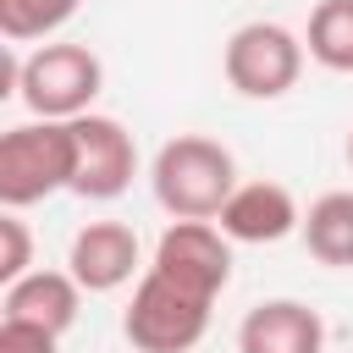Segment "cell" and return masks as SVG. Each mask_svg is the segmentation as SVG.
Here are the masks:
<instances>
[{"label":"cell","instance_id":"cell-6","mask_svg":"<svg viewBox=\"0 0 353 353\" xmlns=\"http://www.w3.org/2000/svg\"><path fill=\"white\" fill-rule=\"evenodd\" d=\"M72 138H77L72 193H77V199H94V204L121 199V193L132 188V176H138V143H132V132H127L116 116L88 110V116L72 121Z\"/></svg>","mask_w":353,"mask_h":353},{"label":"cell","instance_id":"cell-16","mask_svg":"<svg viewBox=\"0 0 353 353\" xmlns=\"http://www.w3.org/2000/svg\"><path fill=\"white\" fill-rule=\"evenodd\" d=\"M55 331L28 325V320H0V353H55Z\"/></svg>","mask_w":353,"mask_h":353},{"label":"cell","instance_id":"cell-17","mask_svg":"<svg viewBox=\"0 0 353 353\" xmlns=\"http://www.w3.org/2000/svg\"><path fill=\"white\" fill-rule=\"evenodd\" d=\"M347 165H353V132H347Z\"/></svg>","mask_w":353,"mask_h":353},{"label":"cell","instance_id":"cell-4","mask_svg":"<svg viewBox=\"0 0 353 353\" xmlns=\"http://www.w3.org/2000/svg\"><path fill=\"white\" fill-rule=\"evenodd\" d=\"M105 88V61L88 44H33L22 55V77H17V99L44 116V121H77L94 110Z\"/></svg>","mask_w":353,"mask_h":353},{"label":"cell","instance_id":"cell-12","mask_svg":"<svg viewBox=\"0 0 353 353\" xmlns=\"http://www.w3.org/2000/svg\"><path fill=\"white\" fill-rule=\"evenodd\" d=\"M303 248L331 265V270H353V188H331L320 193L309 210H303V226H298Z\"/></svg>","mask_w":353,"mask_h":353},{"label":"cell","instance_id":"cell-10","mask_svg":"<svg viewBox=\"0 0 353 353\" xmlns=\"http://www.w3.org/2000/svg\"><path fill=\"white\" fill-rule=\"evenodd\" d=\"M237 353H325V320L298 298H265L243 314Z\"/></svg>","mask_w":353,"mask_h":353},{"label":"cell","instance_id":"cell-5","mask_svg":"<svg viewBox=\"0 0 353 353\" xmlns=\"http://www.w3.org/2000/svg\"><path fill=\"white\" fill-rule=\"evenodd\" d=\"M303 39L281 22H243L226 50H221V72L243 99H281L298 88L303 77Z\"/></svg>","mask_w":353,"mask_h":353},{"label":"cell","instance_id":"cell-13","mask_svg":"<svg viewBox=\"0 0 353 353\" xmlns=\"http://www.w3.org/2000/svg\"><path fill=\"white\" fill-rule=\"evenodd\" d=\"M303 50L325 72H353V0H320L309 11Z\"/></svg>","mask_w":353,"mask_h":353},{"label":"cell","instance_id":"cell-2","mask_svg":"<svg viewBox=\"0 0 353 353\" xmlns=\"http://www.w3.org/2000/svg\"><path fill=\"white\" fill-rule=\"evenodd\" d=\"M210 309H215V292H204L149 259L132 287V303L121 314V336L132 342V353H188L204 342Z\"/></svg>","mask_w":353,"mask_h":353},{"label":"cell","instance_id":"cell-8","mask_svg":"<svg viewBox=\"0 0 353 353\" xmlns=\"http://www.w3.org/2000/svg\"><path fill=\"white\" fill-rule=\"evenodd\" d=\"M215 226L232 243H281L303 226V210H298L292 188H281V182H237L232 199L221 204Z\"/></svg>","mask_w":353,"mask_h":353},{"label":"cell","instance_id":"cell-1","mask_svg":"<svg viewBox=\"0 0 353 353\" xmlns=\"http://www.w3.org/2000/svg\"><path fill=\"white\" fill-rule=\"evenodd\" d=\"M149 188L171 221H215L237 188V160L226 143H215L204 132H176L154 149Z\"/></svg>","mask_w":353,"mask_h":353},{"label":"cell","instance_id":"cell-11","mask_svg":"<svg viewBox=\"0 0 353 353\" xmlns=\"http://www.w3.org/2000/svg\"><path fill=\"white\" fill-rule=\"evenodd\" d=\"M0 320H28V325H44V331H72L77 325V309H83V287L72 270H28L22 281L6 287L0 298Z\"/></svg>","mask_w":353,"mask_h":353},{"label":"cell","instance_id":"cell-15","mask_svg":"<svg viewBox=\"0 0 353 353\" xmlns=\"http://www.w3.org/2000/svg\"><path fill=\"white\" fill-rule=\"evenodd\" d=\"M33 270V232L22 221V210H6L0 215V281H22Z\"/></svg>","mask_w":353,"mask_h":353},{"label":"cell","instance_id":"cell-7","mask_svg":"<svg viewBox=\"0 0 353 353\" xmlns=\"http://www.w3.org/2000/svg\"><path fill=\"white\" fill-rule=\"evenodd\" d=\"M154 265L221 298L232 281V237L215 221H171L154 243Z\"/></svg>","mask_w":353,"mask_h":353},{"label":"cell","instance_id":"cell-9","mask_svg":"<svg viewBox=\"0 0 353 353\" xmlns=\"http://www.w3.org/2000/svg\"><path fill=\"white\" fill-rule=\"evenodd\" d=\"M66 270L77 276L83 292H116L132 281L138 270V232L127 221H88L72 248H66Z\"/></svg>","mask_w":353,"mask_h":353},{"label":"cell","instance_id":"cell-14","mask_svg":"<svg viewBox=\"0 0 353 353\" xmlns=\"http://www.w3.org/2000/svg\"><path fill=\"white\" fill-rule=\"evenodd\" d=\"M83 0H0V33L11 44H33V39H50L55 28L72 22Z\"/></svg>","mask_w":353,"mask_h":353},{"label":"cell","instance_id":"cell-3","mask_svg":"<svg viewBox=\"0 0 353 353\" xmlns=\"http://www.w3.org/2000/svg\"><path fill=\"white\" fill-rule=\"evenodd\" d=\"M72 171H77L72 121L33 116L0 138V204L6 210H28V204H44L50 193H72Z\"/></svg>","mask_w":353,"mask_h":353}]
</instances>
